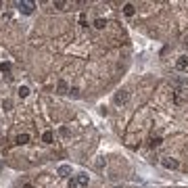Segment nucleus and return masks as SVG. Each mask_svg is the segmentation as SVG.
<instances>
[{
    "label": "nucleus",
    "mask_w": 188,
    "mask_h": 188,
    "mask_svg": "<svg viewBox=\"0 0 188 188\" xmlns=\"http://www.w3.org/2000/svg\"><path fill=\"white\" fill-rule=\"evenodd\" d=\"M15 7L19 8L23 15H31V13H34V2H27V0H17V2H15Z\"/></svg>",
    "instance_id": "nucleus-1"
},
{
    "label": "nucleus",
    "mask_w": 188,
    "mask_h": 188,
    "mask_svg": "<svg viewBox=\"0 0 188 188\" xmlns=\"http://www.w3.org/2000/svg\"><path fill=\"white\" fill-rule=\"evenodd\" d=\"M161 165L165 167V169H178V167H180V163H178L176 159H169V157H163V159H161Z\"/></svg>",
    "instance_id": "nucleus-2"
},
{
    "label": "nucleus",
    "mask_w": 188,
    "mask_h": 188,
    "mask_svg": "<svg viewBox=\"0 0 188 188\" xmlns=\"http://www.w3.org/2000/svg\"><path fill=\"white\" fill-rule=\"evenodd\" d=\"M128 98H130V92H128V90H121V92H117V94H115V98H113V100H115V104H123V103H128Z\"/></svg>",
    "instance_id": "nucleus-3"
},
{
    "label": "nucleus",
    "mask_w": 188,
    "mask_h": 188,
    "mask_svg": "<svg viewBox=\"0 0 188 188\" xmlns=\"http://www.w3.org/2000/svg\"><path fill=\"white\" fill-rule=\"evenodd\" d=\"M186 67H188V59H186V56H180V59L176 61V69H178V71H184Z\"/></svg>",
    "instance_id": "nucleus-4"
},
{
    "label": "nucleus",
    "mask_w": 188,
    "mask_h": 188,
    "mask_svg": "<svg viewBox=\"0 0 188 188\" xmlns=\"http://www.w3.org/2000/svg\"><path fill=\"white\" fill-rule=\"evenodd\" d=\"M15 142H17V144H27V142H29V134H19Z\"/></svg>",
    "instance_id": "nucleus-5"
},
{
    "label": "nucleus",
    "mask_w": 188,
    "mask_h": 188,
    "mask_svg": "<svg viewBox=\"0 0 188 188\" xmlns=\"http://www.w3.org/2000/svg\"><path fill=\"white\" fill-rule=\"evenodd\" d=\"M123 13L128 15V17H132V15L136 13V8H134V4H130V2H128V4H123Z\"/></svg>",
    "instance_id": "nucleus-6"
},
{
    "label": "nucleus",
    "mask_w": 188,
    "mask_h": 188,
    "mask_svg": "<svg viewBox=\"0 0 188 188\" xmlns=\"http://www.w3.org/2000/svg\"><path fill=\"white\" fill-rule=\"evenodd\" d=\"M71 174V167L69 165H61L59 167V176H69Z\"/></svg>",
    "instance_id": "nucleus-7"
},
{
    "label": "nucleus",
    "mask_w": 188,
    "mask_h": 188,
    "mask_svg": "<svg viewBox=\"0 0 188 188\" xmlns=\"http://www.w3.org/2000/svg\"><path fill=\"white\" fill-rule=\"evenodd\" d=\"M104 25H107V19H100V17H98V19L94 21V27L96 29H104Z\"/></svg>",
    "instance_id": "nucleus-8"
},
{
    "label": "nucleus",
    "mask_w": 188,
    "mask_h": 188,
    "mask_svg": "<svg viewBox=\"0 0 188 188\" xmlns=\"http://www.w3.org/2000/svg\"><path fill=\"white\" fill-rule=\"evenodd\" d=\"M19 96H21V98L29 96V88H27V86H19Z\"/></svg>",
    "instance_id": "nucleus-9"
},
{
    "label": "nucleus",
    "mask_w": 188,
    "mask_h": 188,
    "mask_svg": "<svg viewBox=\"0 0 188 188\" xmlns=\"http://www.w3.org/2000/svg\"><path fill=\"white\" fill-rule=\"evenodd\" d=\"M42 140H44L46 144H50V142H52V132H50V130H48V132H44V134H42Z\"/></svg>",
    "instance_id": "nucleus-10"
},
{
    "label": "nucleus",
    "mask_w": 188,
    "mask_h": 188,
    "mask_svg": "<svg viewBox=\"0 0 188 188\" xmlns=\"http://www.w3.org/2000/svg\"><path fill=\"white\" fill-rule=\"evenodd\" d=\"M77 184H80V186H88V176H77Z\"/></svg>",
    "instance_id": "nucleus-11"
},
{
    "label": "nucleus",
    "mask_w": 188,
    "mask_h": 188,
    "mask_svg": "<svg viewBox=\"0 0 188 188\" xmlns=\"http://www.w3.org/2000/svg\"><path fill=\"white\" fill-rule=\"evenodd\" d=\"M56 88H59V92H61V94H65V92H67V84H65V82H63V80H61Z\"/></svg>",
    "instance_id": "nucleus-12"
},
{
    "label": "nucleus",
    "mask_w": 188,
    "mask_h": 188,
    "mask_svg": "<svg viewBox=\"0 0 188 188\" xmlns=\"http://www.w3.org/2000/svg\"><path fill=\"white\" fill-rule=\"evenodd\" d=\"M0 71H2V73H8V71H11V63H2V65H0Z\"/></svg>",
    "instance_id": "nucleus-13"
},
{
    "label": "nucleus",
    "mask_w": 188,
    "mask_h": 188,
    "mask_svg": "<svg viewBox=\"0 0 188 188\" xmlns=\"http://www.w3.org/2000/svg\"><path fill=\"white\" fill-rule=\"evenodd\" d=\"M2 109H4V111H11V109H13V103H11V100H4V103H2Z\"/></svg>",
    "instance_id": "nucleus-14"
},
{
    "label": "nucleus",
    "mask_w": 188,
    "mask_h": 188,
    "mask_svg": "<svg viewBox=\"0 0 188 188\" xmlns=\"http://www.w3.org/2000/svg\"><path fill=\"white\" fill-rule=\"evenodd\" d=\"M161 142H163V140H161L159 136H155V138H151V146H159Z\"/></svg>",
    "instance_id": "nucleus-15"
},
{
    "label": "nucleus",
    "mask_w": 188,
    "mask_h": 188,
    "mask_svg": "<svg viewBox=\"0 0 188 188\" xmlns=\"http://www.w3.org/2000/svg\"><path fill=\"white\" fill-rule=\"evenodd\" d=\"M55 8H59V11H63V8H65V2H61V0H56V2H55Z\"/></svg>",
    "instance_id": "nucleus-16"
},
{
    "label": "nucleus",
    "mask_w": 188,
    "mask_h": 188,
    "mask_svg": "<svg viewBox=\"0 0 188 188\" xmlns=\"http://www.w3.org/2000/svg\"><path fill=\"white\" fill-rule=\"evenodd\" d=\"M80 25H82V27H86V13L80 15Z\"/></svg>",
    "instance_id": "nucleus-17"
},
{
    "label": "nucleus",
    "mask_w": 188,
    "mask_h": 188,
    "mask_svg": "<svg viewBox=\"0 0 188 188\" xmlns=\"http://www.w3.org/2000/svg\"><path fill=\"white\" fill-rule=\"evenodd\" d=\"M77 186V180H69V188H75Z\"/></svg>",
    "instance_id": "nucleus-18"
},
{
    "label": "nucleus",
    "mask_w": 188,
    "mask_h": 188,
    "mask_svg": "<svg viewBox=\"0 0 188 188\" xmlns=\"http://www.w3.org/2000/svg\"><path fill=\"white\" fill-rule=\"evenodd\" d=\"M23 188H34V186H31V184H25V186H23Z\"/></svg>",
    "instance_id": "nucleus-19"
},
{
    "label": "nucleus",
    "mask_w": 188,
    "mask_h": 188,
    "mask_svg": "<svg viewBox=\"0 0 188 188\" xmlns=\"http://www.w3.org/2000/svg\"><path fill=\"white\" fill-rule=\"evenodd\" d=\"M117 188H119V186H117Z\"/></svg>",
    "instance_id": "nucleus-20"
}]
</instances>
